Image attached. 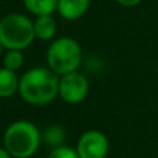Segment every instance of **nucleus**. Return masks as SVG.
<instances>
[{"label":"nucleus","mask_w":158,"mask_h":158,"mask_svg":"<svg viewBox=\"0 0 158 158\" xmlns=\"http://www.w3.org/2000/svg\"><path fill=\"white\" fill-rule=\"evenodd\" d=\"M35 27V35L36 38L42 39V40H49L56 35V29H57V24H56L54 18L52 15H42L38 17L33 22Z\"/></svg>","instance_id":"nucleus-9"},{"label":"nucleus","mask_w":158,"mask_h":158,"mask_svg":"<svg viewBox=\"0 0 158 158\" xmlns=\"http://www.w3.org/2000/svg\"><path fill=\"white\" fill-rule=\"evenodd\" d=\"M43 136H44L43 139L46 140L47 144L53 146V148H56V147H60V146H63L61 143H63V140H64L65 132H64V129L61 128V126L52 125V126H49V128L44 131Z\"/></svg>","instance_id":"nucleus-11"},{"label":"nucleus","mask_w":158,"mask_h":158,"mask_svg":"<svg viewBox=\"0 0 158 158\" xmlns=\"http://www.w3.org/2000/svg\"><path fill=\"white\" fill-rule=\"evenodd\" d=\"M40 140L36 125L29 121H15L6 129L3 144L13 158H29L39 150Z\"/></svg>","instance_id":"nucleus-2"},{"label":"nucleus","mask_w":158,"mask_h":158,"mask_svg":"<svg viewBox=\"0 0 158 158\" xmlns=\"http://www.w3.org/2000/svg\"><path fill=\"white\" fill-rule=\"evenodd\" d=\"M28 11L38 17L52 15L58 7V0H24Z\"/></svg>","instance_id":"nucleus-10"},{"label":"nucleus","mask_w":158,"mask_h":158,"mask_svg":"<svg viewBox=\"0 0 158 158\" xmlns=\"http://www.w3.org/2000/svg\"><path fill=\"white\" fill-rule=\"evenodd\" d=\"M89 94V82L79 72L63 75L60 79V96L65 103L78 104Z\"/></svg>","instance_id":"nucleus-6"},{"label":"nucleus","mask_w":158,"mask_h":158,"mask_svg":"<svg viewBox=\"0 0 158 158\" xmlns=\"http://www.w3.org/2000/svg\"><path fill=\"white\" fill-rule=\"evenodd\" d=\"M35 35L33 22L22 14H8L0 22V43L7 50H24L31 46Z\"/></svg>","instance_id":"nucleus-3"},{"label":"nucleus","mask_w":158,"mask_h":158,"mask_svg":"<svg viewBox=\"0 0 158 158\" xmlns=\"http://www.w3.org/2000/svg\"><path fill=\"white\" fill-rule=\"evenodd\" d=\"M18 93L28 104L44 106L60 94V79L50 68H32L22 75Z\"/></svg>","instance_id":"nucleus-1"},{"label":"nucleus","mask_w":158,"mask_h":158,"mask_svg":"<svg viewBox=\"0 0 158 158\" xmlns=\"http://www.w3.org/2000/svg\"><path fill=\"white\" fill-rule=\"evenodd\" d=\"M19 82L15 71L3 68L0 71V96L4 98L11 97L17 92H19Z\"/></svg>","instance_id":"nucleus-8"},{"label":"nucleus","mask_w":158,"mask_h":158,"mask_svg":"<svg viewBox=\"0 0 158 158\" xmlns=\"http://www.w3.org/2000/svg\"><path fill=\"white\" fill-rule=\"evenodd\" d=\"M108 150V139L100 131L85 132L77 143V151L81 158H106Z\"/></svg>","instance_id":"nucleus-5"},{"label":"nucleus","mask_w":158,"mask_h":158,"mask_svg":"<svg viewBox=\"0 0 158 158\" xmlns=\"http://www.w3.org/2000/svg\"><path fill=\"white\" fill-rule=\"evenodd\" d=\"M82 61V50L77 40L71 38H60L50 44L47 50L49 68L57 75L77 72Z\"/></svg>","instance_id":"nucleus-4"},{"label":"nucleus","mask_w":158,"mask_h":158,"mask_svg":"<svg viewBox=\"0 0 158 158\" xmlns=\"http://www.w3.org/2000/svg\"><path fill=\"white\" fill-rule=\"evenodd\" d=\"M0 158H13V156H11V154L8 153L4 147H3L2 150H0Z\"/></svg>","instance_id":"nucleus-15"},{"label":"nucleus","mask_w":158,"mask_h":158,"mask_svg":"<svg viewBox=\"0 0 158 158\" xmlns=\"http://www.w3.org/2000/svg\"><path fill=\"white\" fill-rule=\"evenodd\" d=\"M90 0H58L57 11L67 21L78 19L89 10Z\"/></svg>","instance_id":"nucleus-7"},{"label":"nucleus","mask_w":158,"mask_h":158,"mask_svg":"<svg viewBox=\"0 0 158 158\" xmlns=\"http://www.w3.org/2000/svg\"><path fill=\"white\" fill-rule=\"evenodd\" d=\"M47 158H81L77 148H72L69 146H60L53 148L49 153Z\"/></svg>","instance_id":"nucleus-13"},{"label":"nucleus","mask_w":158,"mask_h":158,"mask_svg":"<svg viewBox=\"0 0 158 158\" xmlns=\"http://www.w3.org/2000/svg\"><path fill=\"white\" fill-rule=\"evenodd\" d=\"M117 2L123 7H133V6L139 4L142 0H117Z\"/></svg>","instance_id":"nucleus-14"},{"label":"nucleus","mask_w":158,"mask_h":158,"mask_svg":"<svg viewBox=\"0 0 158 158\" xmlns=\"http://www.w3.org/2000/svg\"><path fill=\"white\" fill-rule=\"evenodd\" d=\"M4 68L11 69V71H17L22 67L24 64V56H22L21 50H8L4 56Z\"/></svg>","instance_id":"nucleus-12"}]
</instances>
